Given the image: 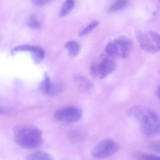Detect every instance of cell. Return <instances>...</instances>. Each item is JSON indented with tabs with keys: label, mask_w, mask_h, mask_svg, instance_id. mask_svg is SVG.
Segmentation results:
<instances>
[{
	"label": "cell",
	"mask_w": 160,
	"mask_h": 160,
	"mask_svg": "<svg viewBox=\"0 0 160 160\" xmlns=\"http://www.w3.org/2000/svg\"><path fill=\"white\" fill-rule=\"evenodd\" d=\"M127 113L139 123L141 131L145 135L156 136L159 134V117L154 110L146 106L137 105L131 108Z\"/></svg>",
	"instance_id": "1"
},
{
	"label": "cell",
	"mask_w": 160,
	"mask_h": 160,
	"mask_svg": "<svg viewBox=\"0 0 160 160\" xmlns=\"http://www.w3.org/2000/svg\"><path fill=\"white\" fill-rule=\"evenodd\" d=\"M14 134L16 143L25 149L37 148L42 143V132L34 126L26 125L16 126L14 129Z\"/></svg>",
	"instance_id": "2"
},
{
	"label": "cell",
	"mask_w": 160,
	"mask_h": 160,
	"mask_svg": "<svg viewBox=\"0 0 160 160\" xmlns=\"http://www.w3.org/2000/svg\"><path fill=\"white\" fill-rule=\"evenodd\" d=\"M116 67L115 58L105 53L101 54L92 62L90 71L91 75L95 78L104 79L111 74Z\"/></svg>",
	"instance_id": "3"
},
{
	"label": "cell",
	"mask_w": 160,
	"mask_h": 160,
	"mask_svg": "<svg viewBox=\"0 0 160 160\" xmlns=\"http://www.w3.org/2000/svg\"><path fill=\"white\" fill-rule=\"evenodd\" d=\"M133 48V43L130 38L121 37L107 44L105 53L113 58L126 59Z\"/></svg>",
	"instance_id": "4"
},
{
	"label": "cell",
	"mask_w": 160,
	"mask_h": 160,
	"mask_svg": "<svg viewBox=\"0 0 160 160\" xmlns=\"http://www.w3.org/2000/svg\"><path fill=\"white\" fill-rule=\"evenodd\" d=\"M136 37L141 48L146 52L156 53L160 49L159 35L153 31H149L143 34L140 31L136 32Z\"/></svg>",
	"instance_id": "5"
},
{
	"label": "cell",
	"mask_w": 160,
	"mask_h": 160,
	"mask_svg": "<svg viewBox=\"0 0 160 160\" xmlns=\"http://www.w3.org/2000/svg\"><path fill=\"white\" fill-rule=\"evenodd\" d=\"M120 145L111 139L101 141L91 150V155L93 158L103 159L110 158L119 150Z\"/></svg>",
	"instance_id": "6"
},
{
	"label": "cell",
	"mask_w": 160,
	"mask_h": 160,
	"mask_svg": "<svg viewBox=\"0 0 160 160\" xmlns=\"http://www.w3.org/2000/svg\"><path fill=\"white\" fill-rule=\"evenodd\" d=\"M82 110L75 106L60 108L54 112V118L58 121L67 124L76 123L82 118Z\"/></svg>",
	"instance_id": "7"
},
{
	"label": "cell",
	"mask_w": 160,
	"mask_h": 160,
	"mask_svg": "<svg viewBox=\"0 0 160 160\" xmlns=\"http://www.w3.org/2000/svg\"><path fill=\"white\" fill-rule=\"evenodd\" d=\"M72 80L76 86L81 91L90 93L94 91L95 87L93 82L85 76L76 74L73 76Z\"/></svg>",
	"instance_id": "8"
},
{
	"label": "cell",
	"mask_w": 160,
	"mask_h": 160,
	"mask_svg": "<svg viewBox=\"0 0 160 160\" xmlns=\"http://www.w3.org/2000/svg\"><path fill=\"white\" fill-rule=\"evenodd\" d=\"M65 47L68 52L69 55L72 57H76L80 51V46L79 42L74 40L66 43Z\"/></svg>",
	"instance_id": "9"
},
{
	"label": "cell",
	"mask_w": 160,
	"mask_h": 160,
	"mask_svg": "<svg viewBox=\"0 0 160 160\" xmlns=\"http://www.w3.org/2000/svg\"><path fill=\"white\" fill-rule=\"evenodd\" d=\"M26 160H54L53 156L44 151H37L29 154Z\"/></svg>",
	"instance_id": "10"
},
{
	"label": "cell",
	"mask_w": 160,
	"mask_h": 160,
	"mask_svg": "<svg viewBox=\"0 0 160 160\" xmlns=\"http://www.w3.org/2000/svg\"><path fill=\"white\" fill-rule=\"evenodd\" d=\"M52 83L53 82L51 80L49 74L47 72H45L43 80L40 84V89L41 92L46 95H49Z\"/></svg>",
	"instance_id": "11"
},
{
	"label": "cell",
	"mask_w": 160,
	"mask_h": 160,
	"mask_svg": "<svg viewBox=\"0 0 160 160\" xmlns=\"http://www.w3.org/2000/svg\"><path fill=\"white\" fill-rule=\"evenodd\" d=\"M31 53V56L35 63L41 62L45 58V52L43 49L39 47H35Z\"/></svg>",
	"instance_id": "12"
},
{
	"label": "cell",
	"mask_w": 160,
	"mask_h": 160,
	"mask_svg": "<svg viewBox=\"0 0 160 160\" xmlns=\"http://www.w3.org/2000/svg\"><path fill=\"white\" fill-rule=\"evenodd\" d=\"M74 6V2L73 0H65L60 10V17L61 18L65 17L73 9Z\"/></svg>",
	"instance_id": "13"
},
{
	"label": "cell",
	"mask_w": 160,
	"mask_h": 160,
	"mask_svg": "<svg viewBox=\"0 0 160 160\" xmlns=\"http://www.w3.org/2000/svg\"><path fill=\"white\" fill-rule=\"evenodd\" d=\"M127 4V0H117L110 6L108 10L110 12H116L123 9Z\"/></svg>",
	"instance_id": "14"
},
{
	"label": "cell",
	"mask_w": 160,
	"mask_h": 160,
	"mask_svg": "<svg viewBox=\"0 0 160 160\" xmlns=\"http://www.w3.org/2000/svg\"><path fill=\"white\" fill-rule=\"evenodd\" d=\"M133 157L136 160H160L159 156L147 153H137Z\"/></svg>",
	"instance_id": "15"
},
{
	"label": "cell",
	"mask_w": 160,
	"mask_h": 160,
	"mask_svg": "<svg viewBox=\"0 0 160 160\" xmlns=\"http://www.w3.org/2000/svg\"><path fill=\"white\" fill-rule=\"evenodd\" d=\"M99 22L97 21H93L90 24H88L85 28L82 30L79 33V36L83 37L90 33L92 31L95 29L98 26Z\"/></svg>",
	"instance_id": "16"
},
{
	"label": "cell",
	"mask_w": 160,
	"mask_h": 160,
	"mask_svg": "<svg viewBox=\"0 0 160 160\" xmlns=\"http://www.w3.org/2000/svg\"><path fill=\"white\" fill-rule=\"evenodd\" d=\"M28 26L31 29H37L40 27V22L35 15H32L28 19Z\"/></svg>",
	"instance_id": "17"
},
{
	"label": "cell",
	"mask_w": 160,
	"mask_h": 160,
	"mask_svg": "<svg viewBox=\"0 0 160 160\" xmlns=\"http://www.w3.org/2000/svg\"><path fill=\"white\" fill-rule=\"evenodd\" d=\"M69 135L70 140L73 142H80L84 138L83 133L79 130H74L71 132Z\"/></svg>",
	"instance_id": "18"
},
{
	"label": "cell",
	"mask_w": 160,
	"mask_h": 160,
	"mask_svg": "<svg viewBox=\"0 0 160 160\" xmlns=\"http://www.w3.org/2000/svg\"><path fill=\"white\" fill-rule=\"evenodd\" d=\"M53 0H31V2L35 5L42 6L52 2Z\"/></svg>",
	"instance_id": "19"
},
{
	"label": "cell",
	"mask_w": 160,
	"mask_h": 160,
	"mask_svg": "<svg viewBox=\"0 0 160 160\" xmlns=\"http://www.w3.org/2000/svg\"><path fill=\"white\" fill-rule=\"evenodd\" d=\"M151 147H152V148L153 149L152 150H155L156 151H158V152H159L160 144L159 143L153 144Z\"/></svg>",
	"instance_id": "20"
},
{
	"label": "cell",
	"mask_w": 160,
	"mask_h": 160,
	"mask_svg": "<svg viewBox=\"0 0 160 160\" xmlns=\"http://www.w3.org/2000/svg\"><path fill=\"white\" fill-rule=\"evenodd\" d=\"M156 95L158 98L159 99L160 98V86H159L157 88L156 91Z\"/></svg>",
	"instance_id": "21"
},
{
	"label": "cell",
	"mask_w": 160,
	"mask_h": 160,
	"mask_svg": "<svg viewBox=\"0 0 160 160\" xmlns=\"http://www.w3.org/2000/svg\"><path fill=\"white\" fill-rule=\"evenodd\" d=\"M5 112V111H4L3 110V109H0V113H4Z\"/></svg>",
	"instance_id": "22"
}]
</instances>
